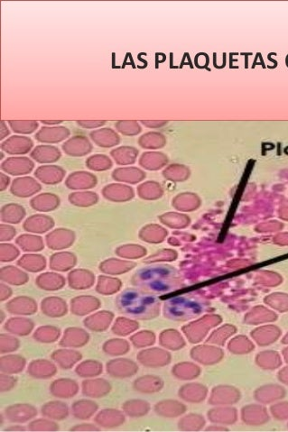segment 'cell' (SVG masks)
Instances as JSON below:
<instances>
[{"mask_svg": "<svg viewBox=\"0 0 288 432\" xmlns=\"http://www.w3.org/2000/svg\"><path fill=\"white\" fill-rule=\"evenodd\" d=\"M41 186L32 178H22L17 179L13 182L11 191L17 196L27 197L40 190Z\"/></svg>", "mask_w": 288, "mask_h": 432, "instance_id": "obj_1", "label": "cell"}, {"mask_svg": "<svg viewBox=\"0 0 288 432\" xmlns=\"http://www.w3.org/2000/svg\"><path fill=\"white\" fill-rule=\"evenodd\" d=\"M33 164L27 158H9L3 164V170L14 175L25 174L32 171Z\"/></svg>", "mask_w": 288, "mask_h": 432, "instance_id": "obj_2", "label": "cell"}, {"mask_svg": "<svg viewBox=\"0 0 288 432\" xmlns=\"http://www.w3.org/2000/svg\"><path fill=\"white\" fill-rule=\"evenodd\" d=\"M63 150L70 155L82 156L91 152V145L85 137L76 136L65 143Z\"/></svg>", "mask_w": 288, "mask_h": 432, "instance_id": "obj_3", "label": "cell"}, {"mask_svg": "<svg viewBox=\"0 0 288 432\" xmlns=\"http://www.w3.org/2000/svg\"><path fill=\"white\" fill-rule=\"evenodd\" d=\"M33 145L32 141L27 137L13 136L2 144V148L9 153H25Z\"/></svg>", "mask_w": 288, "mask_h": 432, "instance_id": "obj_4", "label": "cell"}, {"mask_svg": "<svg viewBox=\"0 0 288 432\" xmlns=\"http://www.w3.org/2000/svg\"><path fill=\"white\" fill-rule=\"evenodd\" d=\"M35 175L45 183L54 184L62 181L64 176V172L57 166H44L37 171Z\"/></svg>", "mask_w": 288, "mask_h": 432, "instance_id": "obj_5", "label": "cell"}, {"mask_svg": "<svg viewBox=\"0 0 288 432\" xmlns=\"http://www.w3.org/2000/svg\"><path fill=\"white\" fill-rule=\"evenodd\" d=\"M96 184V178L88 173H75L67 179L66 185L70 189H89Z\"/></svg>", "mask_w": 288, "mask_h": 432, "instance_id": "obj_6", "label": "cell"}, {"mask_svg": "<svg viewBox=\"0 0 288 432\" xmlns=\"http://www.w3.org/2000/svg\"><path fill=\"white\" fill-rule=\"evenodd\" d=\"M69 136V131L64 128H42L38 132L37 138L41 142L46 143H57L63 140Z\"/></svg>", "mask_w": 288, "mask_h": 432, "instance_id": "obj_7", "label": "cell"}, {"mask_svg": "<svg viewBox=\"0 0 288 432\" xmlns=\"http://www.w3.org/2000/svg\"><path fill=\"white\" fill-rule=\"evenodd\" d=\"M91 136L96 144L103 147L113 146L120 142L119 136L112 129H101L92 132Z\"/></svg>", "mask_w": 288, "mask_h": 432, "instance_id": "obj_8", "label": "cell"}, {"mask_svg": "<svg viewBox=\"0 0 288 432\" xmlns=\"http://www.w3.org/2000/svg\"><path fill=\"white\" fill-rule=\"evenodd\" d=\"M104 196L112 201H126L133 196V191L127 186L113 184L103 189Z\"/></svg>", "mask_w": 288, "mask_h": 432, "instance_id": "obj_9", "label": "cell"}, {"mask_svg": "<svg viewBox=\"0 0 288 432\" xmlns=\"http://www.w3.org/2000/svg\"><path fill=\"white\" fill-rule=\"evenodd\" d=\"M61 153L59 150L53 146H38L32 152V157L39 163L55 162L59 159Z\"/></svg>", "mask_w": 288, "mask_h": 432, "instance_id": "obj_10", "label": "cell"}, {"mask_svg": "<svg viewBox=\"0 0 288 432\" xmlns=\"http://www.w3.org/2000/svg\"><path fill=\"white\" fill-rule=\"evenodd\" d=\"M144 173L134 168L130 169H118L113 173V178L118 181H128L135 183L144 177Z\"/></svg>", "mask_w": 288, "mask_h": 432, "instance_id": "obj_11", "label": "cell"}, {"mask_svg": "<svg viewBox=\"0 0 288 432\" xmlns=\"http://www.w3.org/2000/svg\"><path fill=\"white\" fill-rule=\"evenodd\" d=\"M137 151L129 147H122L112 151V155L119 165H128L135 162Z\"/></svg>", "mask_w": 288, "mask_h": 432, "instance_id": "obj_12", "label": "cell"}, {"mask_svg": "<svg viewBox=\"0 0 288 432\" xmlns=\"http://www.w3.org/2000/svg\"><path fill=\"white\" fill-rule=\"evenodd\" d=\"M166 163L165 157L161 154V153H146L144 154L140 164L145 166L148 169L156 170L159 169L162 167V165H165Z\"/></svg>", "mask_w": 288, "mask_h": 432, "instance_id": "obj_13", "label": "cell"}, {"mask_svg": "<svg viewBox=\"0 0 288 432\" xmlns=\"http://www.w3.org/2000/svg\"><path fill=\"white\" fill-rule=\"evenodd\" d=\"M58 203H59L58 198L52 194H42L32 201V205L34 208H38L40 210L52 209L58 205Z\"/></svg>", "mask_w": 288, "mask_h": 432, "instance_id": "obj_14", "label": "cell"}, {"mask_svg": "<svg viewBox=\"0 0 288 432\" xmlns=\"http://www.w3.org/2000/svg\"><path fill=\"white\" fill-rule=\"evenodd\" d=\"M88 167L95 171H103L110 169L112 167V162L105 155H94L91 157L87 162Z\"/></svg>", "mask_w": 288, "mask_h": 432, "instance_id": "obj_15", "label": "cell"}, {"mask_svg": "<svg viewBox=\"0 0 288 432\" xmlns=\"http://www.w3.org/2000/svg\"><path fill=\"white\" fill-rule=\"evenodd\" d=\"M140 144L146 148H157L164 145V138L158 134H149L140 139Z\"/></svg>", "mask_w": 288, "mask_h": 432, "instance_id": "obj_16", "label": "cell"}, {"mask_svg": "<svg viewBox=\"0 0 288 432\" xmlns=\"http://www.w3.org/2000/svg\"><path fill=\"white\" fill-rule=\"evenodd\" d=\"M13 130L17 133H32L38 127L37 121H9Z\"/></svg>", "mask_w": 288, "mask_h": 432, "instance_id": "obj_17", "label": "cell"}, {"mask_svg": "<svg viewBox=\"0 0 288 432\" xmlns=\"http://www.w3.org/2000/svg\"><path fill=\"white\" fill-rule=\"evenodd\" d=\"M70 202L77 205H91L97 202L98 198L96 194L92 192H83V193L71 194L70 197Z\"/></svg>", "mask_w": 288, "mask_h": 432, "instance_id": "obj_18", "label": "cell"}, {"mask_svg": "<svg viewBox=\"0 0 288 432\" xmlns=\"http://www.w3.org/2000/svg\"><path fill=\"white\" fill-rule=\"evenodd\" d=\"M139 193L140 196L146 199H155L160 196V188L156 183H146L140 186Z\"/></svg>", "mask_w": 288, "mask_h": 432, "instance_id": "obj_19", "label": "cell"}, {"mask_svg": "<svg viewBox=\"0 0 288 432\" xmlns=\"http://www.w3.org/2000/svg\"><path fill=\"white\" fill-rule=\"evenodd\" d=\"M117 128L124 135H136L139 133L140 128L134 121H120L117 124Z\"/></svg>", "mask_w": 288, "mask_h": 432, "instance_id": "obj_20", "label": "cell"}, {"mask_svg": "<svg viewBox=\"0 0 288 432\" xmlns=\"http://www.w3.org/2000/svg\"><path fill=\"white\" fill-rule=\"evenodd\" d=\"M165 175L169 179H174V180H182L186 178V171L185 168L182 167H171L165 172Z\"/></svg>", "mask_w": 288, "mask_h": 432, "instance_id": "obj_21", "label": "cell"}, {"mask_svg": "<svg viewBox=\"0 0 288 432\" xmlns=\"http://www.w3.org/2000/svg\"><path fill=\"white\" fill-rule=\"evenodd\" d=\"M77 123L84 128H98L105 124V121H78Z\"/></svg>", "mask_w": 288, "mask_h": 432, "instance_id": "obj_22", "label": "cell"}, {"mask_svg": "<svg viewBox=\"0 0 288 432\" xmlns=\"http://www.w3.org/2000/svg\"><path fill=\"white\" fill-rule=\"evenodd\" d=\"M9 179L6 177L4 174H2V189H5V188L9 184Z\"/></svg>", "mask_w": 288, "mask_h": 432, "instance_id": "obj_23", "label": "cell"}, {"mask_svg": "<svg viewBox=\"0 0 288 432\" xmlns=\"http://www.w3.org/2000/svg\"><path fill=\"white\" fill-rule=\"evenodd\" d=\"M145 125H147V126H149V127H153V126H156V127H159V126H162V125H164L165 122H143Z\"/></svg>", "mask_w": 288, "mask_h": 432, "instance_id": "obj_24", "label": "cell"}, {"mask_svg": "<svg viewBox=\"0 0 288 432\" xmlns=\"http://www.w3.org/2000/svg\"><path fill=\"white\" fill-rule=\"evenodd\" d=\"M2 137L1 138H4V133H6V135H8L9 134V131H8V128H5V124L4 122H2Z\"/></svg>", "mask_w": 288, "mask_h": 432, "instance_id": "obj_25", "label": "cell"}, {"mask_svg": "<svg viewBox=\"0 0 288 432\" xmlns=\"http://www.w3.org/2000/svg\"><path fill=\"white\" fill-rule=\"evenodd\" d=\"M61 122H62V121H42V123L52 124V125H53V124L61 123Z\"/></svg>", "mask_w": 288, "mask_h": 432, "instance_id": "obj_26", "label": "cell"}]
</instances>
